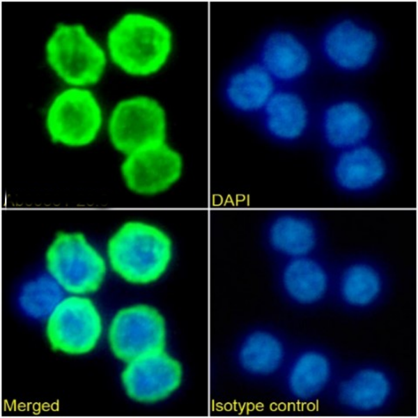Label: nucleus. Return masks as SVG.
Segmentation results:
<instances>
[{
  "label": "nucleus",
  "instance_id": "f257e3e1",
  "mask_svg": "<svg viewBox=\"0 0 418 418\" xmlns=\"http://www.w3.org/2000/svg\"><path fill=\"white\" fill-rule=\"evenodd\" d=\"M323 74L358 79L373 74L386 52L381 27L350 11L332 15L312 30Z\"/></svg>",
  "mask_w": 418,
  "mask_h": 418
},
{
  "label": "nucleus",
  "instance_id": "9b49d317",
  "mask_svg": "<svg viewBox=\"0 0 418 418\" xmlns=\"http://www.w3.org/2000/svg\"><path fill=\"white\" fill-rule=\"evenodd\" d=\"M47 273L65 292L84 295L98 291L107 274V261L98 247L84 233H56L45 252Z\"/></svg>",
  "mask_w": 418,
  "mask_h": 418
},
{
  "label": "nucleus",
  "instance_id": "412c9836",
  "mask_svg": "<svg viewBox=\"0 0 418 418\" xmlns=\"http://www.w3.org/2000/svg\"><path fill=\"white\" fill-rule=\"evenodd\" d=\"M183 380L181 363L165 349L127 362L121 374L126 394L142 403L168 398L180 388Z\"/></svg>",
  "mask_w": 418,
  "mask_h": 418
},
{
  "label": "nucleus",
  "instance_id": "0eeeda50",
  "mask_svg": "<svg viewBox=\"0 0 418 418\" xmlns=\"http://www.w3.org/2000/svg\"><path fill=\"white\" fill-rule=\"evenodd\" d=\"M392 271L380 256L352 251L335 256L330 308L353 317L383 308L392 297Z\"/></svg>",
  "mask_w": 418,
  "mask_h": 418
},
{
  "label": "nucleus",
  "instance_id": "f03ea898",
  "mask_svg": "<svg viewBox=\"0 0 418 418\" xmlns=\"http://www.w3.org/2000/svg\"><path fill=\"white\" fill-rule=\"evenodd\" d=\"M104 254L108 266L134 285H149L162 279L172 267L176 245L171 233L154 222L131 219L109 236Z\"/></svg>",
  "mask_w": 418,
  "mask_h": 418
},
{
  "label": "nucleus",
  "instance_id": "4be33fe9",
  "mask_svg": "<svg viewBox=\"0 0 418 418\" xmlns=\"http://www.w3.org/2000/svg\"><path fill=\"white\" fill-rule=\"evenodd\" d=\"M277 87L251 55L228 70L221 83L220 96L232 113L255 119Z\"/></svg>",
  "mask_w": 418,
  "mask_h": 418
},
{
  "label": "nucleus",
  "instance_id": "ddd939ff",
  "mask_svg": "<svg viewBox=\"0 0 418 418\" xmlns=\"http://www.w3.org/2000/svg\"><path fill=\"white\" fill-rule=\"evenodd\" d=\"M343 361L337 351L325 343L297 339L275 386L294 403L324 401Z\"/></svg>",
  "mask_w": 418,
  "mask_h": 418
},
{
  "label": "nucleus",
  "instance_id": "7ed1b4c3",
  "mask_svg": "<svg viewBox=\"0 0 418 418\" xmlns=\"http://www.w3.org/2000/svg\"><path fill=\"white\" fill-rule=\"evenodd\" d=\"M402 381L387 362L372 358L343 360L323 402L350 417L389 415L398 403Z\"/></svg>",
  "mask_w": 418,
  "mask_h": 418
},
{
  "label": "nucleus",
  "instance_id": "5701e85b",
  "mask_svg": "<svg viewBox=\"0 0 418 418\" xmlns=\"http://www.w3.org/2000/svg\"><path fill=\"white\" fill-rule=\"evenodd\" d=\"M64 291L47 273L26 281L22 287L19 304L34 319L48 318L64 298Z\"/></svg>",
  "mask_w": 418,
  "mask_h": 418
},
{
  "label": "nucleus",
  "instance_id": "39448f33",
  "mask_svg": "<svg viewBox=\"0 0 418 418\" xmlns=\"http://www.w3.org/2000/svg\"><path fill=\"white\" fill-rule=\"evenodd\" d=\"M397 172L396 158L385 138L323 155L327 185L350 199L378 196L392 185Z\"/></svg>",
  "mask_w": 418,
  "mask_h": 418
},
{
  "label": "nucleus",
  "instance_id": "423d86ee",
  "mask_svg": "<svg viewBox=\"0 0 418 418\" xmlns=\"http://www.w3.org/2000/svg\"><path fill=\"white\" fill-rule=\"evenodd\" d=\"M107 47L112 61L125 73L149 77L169 62L174 33L164 20L143 13L124 15L109 30Z\"/></svg>",
  "mask_w": 418,
  "mask_h": 418
},
{
  "label": "nucleus",
  "instance_id": "aec40b11",
  "mask_svg": "<svg viewBox=\"0 0 418 418\" xmlns=\"http://www.w3.org/2000/svg\"><path fill=\"white\" fill-rule=\"evenodd\" d=\"M184 160L167 141L124 156L121 179L131 193L144 197L169 190L181 178Z\"/></svg>",
  "mask_w": 418,
  "mask_h": 418
},
{
  "label": "nucleus",
  "instance_id": "4468645a",
  "mask_svg": "<svg viewBox=\"0 0 418 418\" xmlns=\"http://www.w3.org/2000/svg\"><path fill=\"white\" fill-rule=\"evenodd\" d=\"M297 339L270 323L249 327L233 346L232 365L240 376L251 382L275 386Z\"/></svg>",
  "mask_w": 418,
  "mask_h": 418
},
{
  "label": "nucleus",
  "instance_id": "2eb2a0df",
  "mask_svg": "<svg viewBox=\"0 0 418 418\" xmlns=\"http://www.w3.org/2000/svg\"><path fill=\"white\" fill-rule=\"evenodd\" d=\"M47 61L65 83L83 86L97 83L106 66V56L82 24H58L46 47Z\"/></svg>",
  "mask_w": 418,
  "mask_h": 418
},
{
  "label": "nucleus",
  "instance_id": "f8f14e48",
  "mask_svg": "<svg viewBox=\"0 0 418 418\" xmlns=\"http://www.w3.org/2000/svg\"><path fill=\"white\" fill-rule=\"evenodd\" d=\"M335 256L329 250L272 263L273 287L281 302L300 313L330 307Z\"/></svg>",
  "mask_w": 418,
  "mask_h": 418
},
{
  "label": "nucleus",
  "instance_id": "a211bd4d",
  "mask_svg": "<svg viewBox=\"0 0 418 418\" xmlns=\"http://www.w3.org/2000/svg\"><path fill=\"white\" fill-rule=\"evenodd\" d=\"M167 341L164 318L148 304H134L121 309L108 330L112 353L125 362L164 350Z\"/></svg>",
  "mask_w": 418,
  "mask_h": 418
},
{
  "label": "nucleus",
  "instance_id": "6e6552de",
  "mask_svg": "<svg viewBox=\"0 0 418 418\" xmlns=\"http://www.w3.org/2000/svg\"><path fill=\"white\" fill-rule=\"evenodd\" d=\"M278 86H312L323 74L313 32L291 24L266 29L254 53Z\"/></svg>",
  "mask_w": 418,
  "mask_h": 418
},
{
  "label": "nucleus",
  "instance_id": "f3484780",
  "mask_svg": "<svg viewBox=\"0 0 418 418\" xmlns=\"http://www.w3.org/2000/svg\"><path fill=\"white\" fill-rule=\"evenodd\" d=\"M102 122L101 108L93 93L74 87L55 97L47 110L46 128L52 142L81 148L95 141Z\"/></svg>",
  "mask_w": 418,
  "mask_h": 418
},
{
  "label": "nucleus",
  "instance_id": "dca6fc26",
  "mask_svg": "<svg viewBox=\"0 0 418 418\" xmlns=\"http://www.w3.org/2000/svg\"><path fill=\"white\" fill-rule=\"evenodd\" d=\"M168 117L156 99L138 95L114 109L108 123L112 146L124 156L167 141Z\"/></svg>",
  "mask_w": 418,
  "mask_h": 418
},
{
  "label": "nucleus",
  "instance_id": "1a4fd4ad",
  "mask_svg": "<svg viewBox=\"0 0 418 418\" xmlns=\"http://www.w3.org/2000/svg\"><path fill=\"white\" fill-rule=\"evenodd\" d=\"M320 92L312 86H278L254 119L257 131L279 148L314 146Z\"/></svg>",
  "mask_w": 418,
  "mask_h": 418
},
{
  "label": "nucleus",
  "instance_id": "6ab92c4d",
  "mask_svg": "<svg viewBox=\"0 0 418 418\" xmlns=\"http://www.w3.org/2000/svg\"><path fill=\"white\" fill-rule=\"evenodd\" d=\"M102 320L93 302L84 295L64 297L47 318L46 333L54 350L84 355L97 346Z\"/></svg>",
  "mask_w": 418,
  "mask_h": 418
},
{
  "label": "nucleus",
  "instance_id": "9d476101",
  "mask_svg": "<svg viewBox=\"0 0 418 418\" xmlns=\"http://www.w3.org/2000/svg\"><path fill=\"white\" fill-rule=\"evenodd\" d=\"M258 238L272 263L330 250L325 220L316 210L304 208L268 212L260 224Z\"/></svg>",
  "mask_w": 418,
  "mask_h": 418
},
{
  "label": "nucleus",
  "instance_id": "20e7f679",
  "mask_svg": "<svg viewBox=\"0 0 418 418\" xmlns=\"http://www.w3.org/2000/svg\"><path fill=\"white\" fill-rule=\"evenodd\" d=\"M383 138L380 112L365 95L347 88L320 92L314 147L323 155Z\"/></svg>",
  "mask_w": 418,
  "mask_h": 418
}]
</instances>
